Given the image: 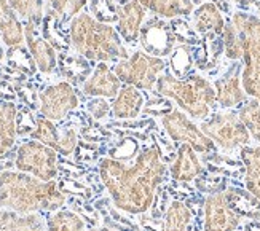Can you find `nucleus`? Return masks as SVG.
Segmentation results:
<instances>
[{"mask_svg":"<svg viewBox=\"0 0 260 231\" xmlns=\"http://www.w3.org/2000/svg\"><path fill=\"white\" fill-rule=\"evenodd\" d=\"M144 107V96L141 89L125 85L121 86L117 97L112 102V115L118 120H131L138 118Z\"/></svg>","mask_w":260,"mask_h":231,"instance_id":"obj_20","label":"nucleus"},{"mask_svg":"<svg viewBox=\"0 0 260 231\" xmlns=\"http://www.w3.org/2000/svg\"><path fill=\"white\" fill-rule=\"evenodd\" d=\"M257 102H258V104H260V101H257Z\"/></svg>","mask_w":260,"mask_h":231,"instance_id":"obj_36","label":"nucleus"},{"mask_svg":"<svg viewBox=\"0 0 260 231\" xmlns=\"http://www.w3.org/2000/svg\"><path fill=\"white\" fill-rule=\"evenodd\" d=\"M235 4L238 5H243V7H247V5H252V4H257L258 0H233Z\"/></svg>","mask_w":260,"mask_h":231,"instance_id":"obj_34","label":"nucleus"},{"mask_svg":"<svg viewBox=\"0 0 260 231\" xmlns=\"http://www.w3.org/2000/svg\"><path fill=\"white\" fill-rule=\"evenodd\" d=\"M238 115L249 129L251 137L260 144V104L255 99H247L238 109Z\"/></svg>","mask_w":260,"mask_h":231,"instance_id":"obj_28","label":"nucleus"},{"mask_svg":"<svg viewBox=\"0 0 260 231\" xmlns=\"http://www.w3.org/2000/svg\"><path fill=\"white\" fill-rule=\"evenodd\" d=\"M241 215L235 209L229 193L216 191L205 201V231H236Z\"/></svg>","mask_w":260,"mask_h":231,"instance_id":"obj_11","label":"nucleus"},{"mask_svg":"<svg viewBox=\"0 0 260 231\" xmlns=\"http://www.w3.org/2000/svg\"><path fill=\"white\" fill-rule=\"evenodd\" d=\"M241 161L244 164L246 188L260 203V145L243 147Z\"/></svg>","mask_w":260,"mask_h":231,"instance_id":"obj_21","label":"nucleus"},{"mask_svg":"<svg viewBox=\"0 0 260 231\" xmlns=\"http://www.w3.org/2000/svg\"><path fill=\"white\" fill-rule=\"evenodd\" d=\"M16 13L32 24H40L43 16V0H8Z\"/></svg>","mask_w":260,"mask_h":231,"instance_id":"obj_29","label":"nucleus"},{"mask_svg":"<svg viewBox=\"0 0 260 231\" xmlns=\"http://www.w3.org/2000/svg\"><path fill=\"white\" fill-rule=\"evenodd\" d=\"M61 16H77L86 5V0H47Z\"/></svg>","mask_w":260,"mask_h":231,"instance_id":"obj_31","label":"nucleus"},{"mask_svg":"<svg viewBox=\"0 0 260 231\" xmlns=\"http://www.w3.org/2000/svg\"><path fill=\"white\" fill-rule=\"evenodd\" d=\"M155 89L160 96L174 101L177 107L193 120H206L217 106L216 89L203 75L177 78L173 74H163L158 77Z\"/></svg>","mask_w":260,"mask_h":231,"instance_id":"obj_4","label":"nucleus"},{"mask_svg":"<svg viewBox=\"0 0 260 231\" xmlns=\"http://www.w3.org/2000/svg\"><path fill=\"white\" fill-rule=\"evenodd\" d=\"M88 110L91 112L94 118H104L112 112L110 106L104 97H94L91 102L88 104Z\"/></svg>","mask_w":260,"mask_h":231,"instance_id":"obj_32","label":"nucleus"},{"mask_svg":"<svg viewBox=\"0 0 260 231\" xmlns=\"http://www.w3.org/2000/svg\"><path fill=\"white\" fill-rule=\"evenodd\" d=\"M191 211L182 201H173L165 214V231H187L191 223Z\"/></svg>","mask_w":260,"mask_h":231,"instance_id":"obj_25","label":"nucleus"},{"mask_svg":"<svg viewBox=\"0 0 260 231\" xmlns=\"http://www.w3.org/2000/svg\"><path fill=\"white\" fill-rule=\"evenodd\" d=\"M139 2L153 15L166 19L188 16L195 10L193 0H139Z\"/></svg>","mask_w":260,"mask_h":231,"instance_id":"obj_22","label":"nucleus"},{"mask_svg":"<svg viewBox=\"0 0 260 231\" xmlns=\"http://www.w3.org/2000/svg\"><path fill=\"white\" fill-rule=\"evenodd\" d=\"M117 32L123 42L129 45L139 40L141 29L147 18V8L139 0H128L126 4L117 8Z\"/></svg>","mask_w":260,"mask_h":231,"instance_id":"obj_14","label":"nucleus"},{"mask_svg":"<svg viewBox=\"0 0 260 231\" xmlns=\"http://www.w3.org/2000/svg\"><path fill=\"white\" fill-rule=\"evenodd\" d=\"M173 59H171V65H173V75L177 78H185L190 72V67L193 64L191 61V53L190 48L187 46H180L176 51L173 50Z\"/></svg>","mask_w":260,"mask_h":231,"instance_id":"obj_30","label":"nucleus"},{"mask_svg":"<svg viewBox=\"0 0 260 231\" xmlns=\"http://www.w3.org/2000/svg\"><path fill=\"white\" fill-rule=\"evenodd\" d=\"M78 107V97L74 86L67 82L48 85L40 92V112L45 118L61 121Z\"/></svg>","mask_w":260,"mask_h":231,"instance_id":"obj_10","label":"nucleus"},{"mask_svg":"<svg viewBox=\"0 0 260 231\" xmlns=\"http://www.w3.org/2000/svg\"><path fill=\"white\" fill-rule=\"evenodd\" d=\"M16 142V106L0 102V155L10 152Z\"/></svg>","mask_w":260,"mask_h":231,"instance_id":"obj_24","label":"nucleus"},{"mask_svg":"<svg viewBox=\"0 0 260 231\" xmlns=\"http://www.w3.org/2000/svg\"><path fill=\"white\" fill-rule=\"evenodd\" d=\"M43 218L39 214H18L15 211H0V231H43Z\"/></svg>","mask_w":260,"mask_h":231,"instance_id":"obj_23","label":"nucleus"},{"mask_svg":"<svg viewBox=\"0 0 260 231\" xmlns=\"http://www.w3.org/2000/svg\"><path fill=\"white\" fill-rule=\"evenodd\" d=\"M258 18H260V13H258Z\"/></svg>","mask_w":260,"mask_h":231,"instance_id":"obj_37","label":"nucleus"},{"mask_svg":"<svg viewBox=\"0 0 260 231\" xmlns=\"http://www.w3.org/2000/svg\"><path fill=\"white\" fill-rule=\"evenodd\" d=\"M30 137L34 141H39L59 153L61 142H62V131L56 128L51 120L45 118V117L37 118L36 128H34V131L30 133Z\"/></svg>","mask_w":260,"mask_h":231,"instance_id":"obj_26","label":"nucleus"},{"mask_svg":"<svg viewBox=\"0 0 260 231\" xmlns=\"http://www.w3.org/2000/svg\"><path fill=\"white\" fill-rule=\"evenodd\" d=\"M24 39L39 71L43 74H53L56 71V65H58V54L47 40L39 36L37 24L27 22L24 27Z\"/></svg>","mask_w":260,"mask_h":231,"instance_id":"obj_16","label":"nucleus"},{"mask_svg":"<svg viewBox=\"0 0 260 231\" xmlns=\"http://www.w3.org/2000/svg\"><path fill=\"white\" fill-rule=\"evenodd\" d=\"M165 172V161L155 145L145 148L133 164L112 158H104L99 164L101 180L112 201L128 214H144L150 209Z\"/></svg>","mask_w":260,"mask_h":231,"instance_id":"obj_1","label":"nucleus"},{"mask_svg":"<svg viewBox=\"0 0 260 231\" xmlns=\"http://www.w3.org/2000/svg\"><path fill=\"white\" fill-rule=\"evenodd\" d=\"M169 171H171V177L176 182H191L203 172V163L193 148L187 144H182L177 150V155Z\"/></svg>","mask_w":260,"mask_h":231,"instance_id":"obj_18","label":"nucleus"},{"mask_svg":"<svg viewBox=\"0 0 260 231\" xmlns=\"http://www.w3.org/2000/svg\"><path fill=\"white\" fill-rule=\"evenodd\" d=\"M15 166L43 182H50L58 174V152L39 141H29L19 145Z\"/></svg>","mask_w":260,"mask_h":231,"instance_id":"obj_8","label":"nucleus"},{"mask_svg":"<svg viewBox=\"0 0 260 231\" xmlns=\"http://www.w3.org/2000/svg\"><path fill=\"white\" fill-rule=\"evenodd\" d=\"M69 39L75 53L89 61L118 62L129 57L117 29L88 13H78L72 18Z\"/></svg>","mask_w":260,"mask_h":231,"instance_id":"obj_3","label":"nucleus"},{"mask_svg":"<svg viewBox=\"0 0 260 231\" xmlns=\"http://www.w3.org/2000/svg\"><path fill=\"white\" fill-rule=\"evenodd\" d=\"M200 129L205 133L216 147L222 150H235L249 145L251 133L246 128L244 121L233 110H222L211 113L206 120H203Z\"/></svg>","mask_w":260,"mask_h":231,"instance_id":"obj_6","label":"nucleus"},{"mask_svg":"<svg viewBox=\"0 0 260 231\" xmlns=\"http://www.w3.org/2000/svg\"><path fill=\"white\" fill-rule=\"evenodd\" d=\"M243 64L241 61H233L227 69V72L214 80V89H216V101L222 110H232L235 107H241L249 99L243 89L241 83Z\"/></svg>","mask_w":260,"mask_h":231,"instance_id":"obj_12","label":"nucleus"},{"mask_svg":"<svg viewBox=\"0 0 260 231\" xmlns=\"http://www.w3.org/2000/svg\"><path fill=\"white\" fill-rule=\"evenodd\" d=\"M0 37L10 48H19L26 43L24 27L8 0H0Z\"/></svg>","mask_w":260,"mask_h":231,"instance_id":"obj_19","label":"nucleus"},{"mask_svg":"<svg viewBox=\"0 0 260 231\" xmlns=\"http://www.w3.org/2000/svg\"><path fill=\"white\" fill-rule=\"evenodd\" d=\"M82 217L71 211H56L47 220V231H85Z\"/></svg>","mask_w":260,"mask_h":231,"instance_id":"obj_27","label":"nucleus"},{"mask_svg":"<svg viewBox=\"0 0 260 231\" xmlns=\"http://www.w3.org/2000/svg\"><path fill=\"white\" fill-rule=\"evenodd\" d=\"M121 89L120 78L115 72L106 64L99 62L82 86L83 94L91 97H104V99H115Z\"/></svg>","mask_w":260,"mask_h":231,"instance_id":"obj_15","label":"nucleus"},{"mask_svg":"<svg viewBox=\"0 0 260 231\" xmlns=\"http://www.w3.org/2000/svg\"><path fill=\"white\" fill-rule=\"evenodd\" d=\"M91 231H112V229H109V228H94Z\"/></svg>","mask_w":260,"mask_h":231,"instance_id":"obj_35","label":"nucleus"},{"mask_svg":"<svg viewBox=\"0 0 260 231\" xmlns=\"http://www.w3.org/2000/svg\"><path fill=\"white\" fill-rule=\"evenodd\" d=\"M230 22L238 32L241 46V83L251 99L260 101V18L247 11H235Z\"/></svg>","mask_w":260,"mask_h":231,"instance_id":"obj_5","label":"nucleus"},{"mask_svg":"<svg viewBox=\"0 0 260 231\" xmlns=\"http://www.w3.org/2000/svg\"><path fill=\"white\" fill-rule=\"evenodd\" d=\"M166 69V62L161 57L147 54L145 51H134L128 59L115 62L114 72L121 83L134 86L142 91H150L155 88L158 77Z\"/></svg>","mask_w":260,"mask_h":231,"instance_id":"obj_7","label":"nucleus"},{"mask_svg":"<svg viewBox=\"0 0 260 231\" xmlns=\"http://www.w3.org/2000/svg\"><path fill=\"white\" fill-rule=\"evenodd\" d=\"M77 147V131L75 129H66L62 131V142H61V155H71Z\"/></svg>","mask_w":260,"mask_h":231,"instance_id":"obj_33","label":"nucleus"},{"mask_svg":"<svg viewBox=\"0 0 260 231\" xmlns=\"http://www.w3.org/2000/svg\"><path fill=\"white\" fill-rule=\"evenodd\" d=\"M139 42L147 54L155 57H165L173 53L176 45V36L171 32L166 22L160 16L155 15L145 19L139 34Z\"/></svg>","mask_w":260,"mask_h":231,"instance_id":"obj_13","label":"nucleus"},{"mask_svg":"<svg viewBox=\"0 0 260 231\" xmlns=\"http://www.w3.org/2000/svg\"><path fill=\"white\" fill-rule=\"evenodd\" d=\"M66 203L64 193L54 180L43 182L26 172H0V207L18 214H36L37 211L56 212Z\"/></svg>","mask_w":260,"mask_h":231,"instance_id":"obj_2","label":"nucleus"},{"mask_svg":"<svg viewBox=\"0 0 260 231\" xmlns=\"http://www.w3.org/2000/svg\"><path fill=\"white\" fill-rule=\"evenodd\" d=\"M161 123L171 141L187 144L197 153H211L217 148L216 144L200 129V126L191 121L182 110H169L161 117Z\"/></svg>","mask_w":260,"mask_h":231,"instance_id":"obj_9","label":"nucleus"},{"mask_svg":"<svg viewBox=\"0 0 260 231\" xmlns=\"http://www.w3.org/2000/svg\"><path fill=\"white\" fill-rule=\"evenodd\" d=\"M225 24H227V21H225L222 11L214 2L201 4L191 13V27L201 36L222 37Z\"/></svg>","mask_w":260,"mask_h":231,"instance_id":"obj_17","label":"nucleus"}]
</instances>
